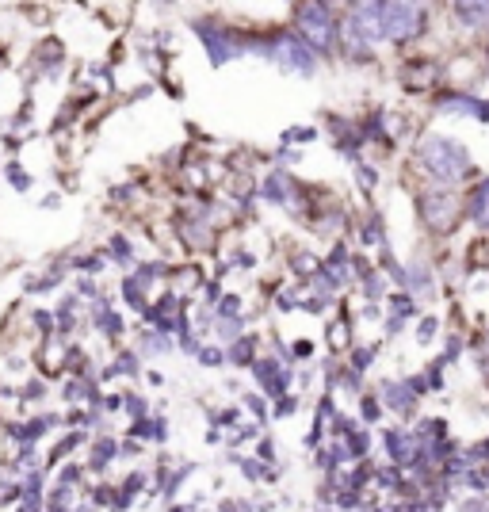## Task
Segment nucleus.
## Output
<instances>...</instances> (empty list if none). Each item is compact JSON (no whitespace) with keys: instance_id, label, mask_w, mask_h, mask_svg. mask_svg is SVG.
<instances>
[{"instance_id":"nucleus-23","label":"nucleus","mask_w":489,"mask_h":512,"mask_svg":"<svg viewBox=\"0 0 489 512\" xmlns=\"http://www.w3.org/2000/svg\"><path fill=\"white\" fill-rule=\"evenodd\" d=\"M363 417H367V421H375V417H379V406H375V402H371V398H367V402H363Z\"/></svg>"},{"instance_id":"nucleus-7","label":"nucleus","mask_w":489,"mask_h":512,"mask_svg":"<svg viewBox=\"0 0 489 512\" xmlns=\"http://www.w3.org/2000/svg\"><path fill=\"white\" fill-rule=\"evenodd\" d=\"M195 31H199V39H203V43L211 46V62L214 65L230 62V58H237V54H241L230 31H222V27H211V23H195Z\"/></svg>"},{"instance_id":"nucleus-22","label":"nucleus","mask_w":489,"mask_h":512,"mask_svg":"<svg viewBox=\"0 0 489 512\" xmlns=\"http://www.w3.org/2000/svg\"><path fill=\"white\" fill-rule=\"evenodd\" d=\"M199 360L207 363V367H218V363H222V352H218V348H203V352H199Z\"/></svg>"},{"instance_id":"nucleus-18","label":"nucleus","mask_w":489,"mask_h":512,"mask_svg":"<svg viewBox=\"0 0 489 512\" xmlns=\"http://www.w3.org/2000/svg\"><path fill=\"white\" fill-rule=\"evenodd\" d=\"M264 195H268V199H276V203H283V180H279V176H272V180L264 184Z\"/></svg>"},{"instance_id":"nucleus-13","label":"nucleus","mask_w":489,"mask_h":512,"mask_svg":"<svg viewBox=\"0 0 489 512\" xmlns=\"http://www.w3.org/2000/svg\"><path fill=\"white\" fill-rule=\"evenodd\" d=\"M455 12L463 16L467 27H482L489 20V4H455Z\"/></svg>"},{"instance_id":"nucleus-1","label":"nucleus","mask_w":489,"mask_h":512,"mask_svg":"<svg viewBox=\"0 0 489 512\" xmlns=\"http://www.w3.org/2000/svg\"><path fill=\"white\" fill-rule=\"evenodd\" d=\"M421 161H425V169L432 172L436 180H444V184H455V180H467L470 176L467 150H463L455 138H444V134L425 138V146H421Z\"/></svg>"},{"instance_id":"nucleus-25","label":"nucleus","mask_w":489,"mask_h":512,"mask_svg":"<svg viewBox=\"0 0 489 512\" xmlns=\"http://www.w3.org/2000/svg\"><path fill=\"white\" fill-rule=\"evenodd\" d=\"M482 119H489V104H482Z\"/></svg>"},{"instance_id":"nucleus-14","label":"nucleus","mask_w":489,"mask_h":512,"mask_svg":"<svg viewBox=\"0 0 489 512\" xmlns=\"http://www.w3.org/2000/svg\"><path fill=\"white\" fill-rule=\"evenodd\" d=\"M96 321H100V329H104L107 337H119V329H123V325H119V314H111L104 306L96 310Z\"/></svg>"},{"instance_id":"nucleus-3","label":"nucleus","mask_w":489,"mask_h":512,"mask_svg":"<svg viewBox=\"0 0 489 512\" xmlns=\"http://www.w3.org/2000/svg\"><path fill=\"white\" fill-rule=\"evenodd\" d=\"M425 27V8L421 4H386V39L390 43H409Z\"/></svg>"},{"instance_id":"nucleus-6","label":"nucleus","mask_w":489,"mask_h":512,"mask_svg":"<svg viewBox=\"0 0 489 512\" xmlns=\"http://www.w3.org/2000/svg\"><path fill=\"white\" fill-rule=\"evenodd\" d=\"M455 214H459V199L451 192H432V195H425V203H421V218H425L432 230H451Z\"/></svg>"},{"instance_id":"nucleus-8","label":"nucleus","mask_w":489,"mask_h":512,"mask_svg":"<svg viewBox=\"0 0 489 512\" xmlns=\"http://www.w3.org/2000/svg\"><path fill=\"white\" fill-rule=\"evenodd\" d=\"M386 448H390V459L394 463H413L421 451H417V444L409 440V432H402V428H390L386 432Z\"/></svg>"},{"instance_id":"nucleus-21","label":"nucleus","mask_w":489,"mask_h":512,"mask_svg":"<svg viewBox=\"0 0 489 512\" xmlns=\"http://www.w3.org/2000/svg\"><path fill=\"white\" fill-rule=\"evenodd\" d=\"M394 306H398L402 314H409V310H413V302H405V299H394ZM398 329H402V321H398V318H390V333H398Z\"/></svg>"},{"instance_id":"nucleus-10","label":"nucleus","mask_w":489,"mask_h":512,"mask_svg":"<svg viewBox=\"0 0 489 512\" xmlns=\"http://www.w3.org/2000/svg\"><path fill=\"white\" fill-rule=\"evenodd\" d=\"M470 214H474L478 226H486L489 230V180L486 184H478V192L470 195Z\"/></svg>"},{"instance_id":"nucleus-19","label":"nucleus","mask_w":489,"mask_h":512,"mask_svg":"<svg viewBox=\"0 0 489 512\" xmlns=\"http://www.w3.org/2000/svg\"><path fill=\"white\" fill-rule=\"evenodd\" d=\"M310 138H314V130L310 127H298V130H287V134H283V142H310Z\"/></svg>"},{"instance_id":"nucleus-24","label":"nucleus","mask_w":489,"mask_h":512,"mask_svg":"<svg viewBox=\"0 0 489 512\" xmlns=\"http://www.w3.org/2000/svg\"><path fill=\"white\" fill-rule=\"evenodd\" d=\"M276 413H279V417H287V413H295V398H283V402H279Z\"/></svg>"},{"instance_id":"nucleus-15","label":"nucleus","mask_w":489,"mask_h":512,"mask_svg":"<svg viewBox=\"0 0 489 512\" xmlns=\"http://www.w3.org/2000/svg\"><path fill=\"white\" fill-rule=\"evenodd\" d=\"M111 459H115V444H111V440H100L96 451H92V467H104Z\"/></svg>"},{"instance_id":"nucleus-16","label":"nucleus","mask_w":489,"mask_h":512,"mask_svg":"<svg viewBox=\"0 0 489 512\" xmlns=\"http://www.w3.org/2000/svg\"><path fill=\"white\" fill-rule=\"evenodd\" d=\"M8 180H12V188H16V192H27V188H31V176H27L23 169H16V165L8 169Z\"/></svg>"},{"instance_id":"nucleus-11","label":"nucleus","mask_w":489,"mask_h":512,"mask_svg":"<svg viewBox=\"0 0 489 512\" xmlns=\"http://www.w3.org/2000/svg\"><path fill=\"white\" fill-rule=\"evenodd\" d=\"M413 394H417V390H413V386H402V383H386V390H383L386 402H390L394 409H402V413L413 406Z\"/></svg>"},{"instance_id":"nucleus-12","label":"nucleus","mask_w":489,"mask_h":512,"mask_svg":"<svg viewBox=\"0 0 489 512\" xmlns=\"http://www.w3.org/2000/svg\"><path fill=\"white\" fill-rule=\"evenodd\" d=\"M455 111V115H482V104L478 100H467V96H444L440 100V111Z\"/></svg>"},{"instance_id":"nucleus-5","label":"nucleus","mask_w":489,"mask_h":512,"mask_svg":"<svg viewBox=\"0 0 489 512\" xmlns=\"http://www.w3.org/2000/svg\"><path fill=\"white\" fill-rule=\"evenodd\" d=\"M348 27L360 35L363 43H379L386 35V4H375V0H360V4H352V20Z\"/></svg>"},{"instance_id":"nucleus-20","label":"nucleus","mask_w":489,"mask_h":512,"mask_svg":"<svg viewBox=\"0 0 489 512\" xmlns=\"http://www.w3.org/2000/svg\"><path fill=\"white\" fill-rule=\"evenodd\" d=\"M432 337H436V318H425V321H421V333H417V341L428 344Z\"/></svg>"},{"instance_id":"nucleus-9","label":"nucleus","mask_w":489,"mask_h":512,"mask_svg":"<svg viewBox=\"0 0 489 512\" xmlns=\"http://www.w3.org/2000/svg\"><path fill=\"white\" fill-rule=\"evenodd\" d=\"M253 371H256V379H260V386H264L268 394H283V390H287V375L279 371L276 360H260Z\"/></svg>"},{"instance_id":"nucleus-4","label":"nucleus","mask_w":489,"mask_h":512,"mask_svg":"<svg viewBox=\"0 0 489 512\" xmlns=\"http://www.w3.org/2000/svg\"><path fill=\"white\" fill-rule=\"evenodd\" d=\"M268 58H276L279 69L298 73V77H310V73H314V50L306 43H298V39H291V35L276 39L272 50H268Z\"/></svg>"},{"instance_id":"nucleus-2","label":"nucleus","mask_w":489,"mask_h":512,"mask_svg":"<svg viewBox=\"0 0 489 512\" xmlns=\"http://www.w3.org/2000/svg\"><path fill=\"white\" fill-rule=\"evenodd\" d=\"M295 16H298V31H302V39H306L310 50H329L333 46V39H337V20H333V12L325 4H298Z\"/></svg>"},{"instance_id":"nucleus-17","label":"nucleus","mask_w":489,"mask_h":512,"mask_svg":"<svg viewBox=\"0 0 489 512\" xmlns=\"http://www.w3.org/2000/svg\"><path fill=\"white\" fill-rule=\"evenodd\" d=\"M249 356H253V341H237L234 352H230V360L234 363H249Z\"/></svg>"}]
</instances>
